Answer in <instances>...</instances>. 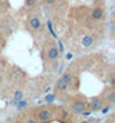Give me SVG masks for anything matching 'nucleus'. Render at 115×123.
Listing matches in <instances>:
<instances>
[{
    "label": "nucleus",
    "mask_w": 115,
    "mask_h": 123,
    "mask_svg": "<svg viewBox=\"0 0 115 123\" xmlns=\"http://www.w3.org/2000/svg\"><path fill=\"white\" fill-rule=\"evenodd\" d=\"M88 109V100L81 95H78L71 100L70 102V110L74 114H81Z\"/></svg>",
    "instance_id": "obj_1"
},
{
    "label": "nucleus",
    "mask_w": 115,
    "mask_h": 123,
    "mask_svg": "<svg viewBox=\"0 0 115 123\" xmlns=\"http://www.w3.org/2000/svg\"><path fill=\"white\" fill-rule=\"evenodd\" d=\"M54 110H52V108H49V106H41V108H39L35 110L34 113V119L35 122H49L52 121V119L54 118Z\"/></svg>",
    "instance_id": "obj_2"
},
{
    "label": "nucleus",
    "mask_w": 115,
    "mask_h": 123,
    "mask_svg": "<svg viewBox=\"0 0 115 123\" xmlns=\"http://www.w3.org/2000/svg\"><path fill=\"white\" fill-rule=\"evenodd\" d=\"M26 26H27V29L30 30L31 32H36L41 26V21L38 16H30V17L27 18Z\"/></svg>",
    "instance_id": "obj_3"
},
{
    "label": "nucleus",
    "mask_w": 115,
    "mask_h": 123,
    "mask_svg": "<svg viewBox=\"0 0 115 123\" xmlns=\"http://www.w3.org/2000/svg\"><path fill=\"white\" fill-rule=\"evenodd\" d=\"M104 106V98L102 97H93L88 100V109L91 111H98Z\"/></svg>",
    "instance_id": "obj_4"
},
{
    "label": "nucleus",
    "mask_w": 115,
    "mask_h": 123,
    "mask_svg": "<svg viewBox=\"0 0 115 123\" xmlns=\"http://www.w3.org/2000/svg\"><path fill=\"white\" fill-rule=\"evenodd\" d=\"M45 55H47L48 60H51V61H56V60L60 57V51H58V48L56 47V44H51V45H48Z\"/></svg>",
    "instance_id": "obj_5"
},
{
    "label": "nucleus",
    "mask_w": 115,
    "mask_h": 123,
    "mask_svg": "<svg viewBox=\"0 0 115 123\" xmlns=\"http://www.w3.org/2000/svg\"><path fill=\"white\" fill-rule=\"evenodd\" d=\"M104 100H105V102H107L110 106L115 104V88H114V86H110V87L107 88V91L105 92Z\"/></svg>",
    "instance_id": "obj_6"
},
{
    "label": "nucleus",
    "mask_w": 115,
    "mask_h": 123,
    "mask_svg": "<svg viewBox=\"0 0 115 123\" xmlns=\"http://www.w3.org/2000/svg\"><path fill=\"white\" fill-rule=\"evenodd\" d=\"M69 88H70V87H69V84L66 83V80L61 76V78L57 80V83H56V89L60 91V92H66Z\"/></svg>",
    "instance_id": "obj_7"
},
{
    "label": "nucleus",
    "mask_w": 115,
    "mask_h": 123,
    "mask_svg": "<svg viewBox=\"0 0 115 123\" xmlns=\"http://www.w3.org/2000/svg\"><path fill=\"white\" fill-rule=\"evenodd\" d=\"M94 44V39L92 35H84L83 39H81V45L84 48H91L92 45Z\"/></svg>",
    "instance_id": "obj_8"
},
{
    "label": "nucleus",
    "mask_w": 115,
    "mask_h": 123,
    "mask_svg": "<svg viewBox=\"0 0 115 123\" xmlns=\"http://www.w3.org/2000/svg\"><path fill=\"white\" fill-rule=\"evenodd\" d=\"M102 17H104V9L101 8V6H96V8L92 9V18L93 19L100 21Z\"/></svg>",
    "instance_id": "obj_9"
},
{
    "label": "nucleus",
    "mask_w": 115,
    "mask_h": 123,
    "mask_svg": "<svg viewBox=\"0 0 115 123\" xmlns=\"http://www.w3.org/2000/svg\"><path fill=\"white\" fill-rule=\"evenodd\" d=\"M62 78L66 80V83L69 84V87H71V86L74 84V75L71 74V73H63V75H62Z\"/></svg>",
    "instance_id": "obj_10"
},
{
    "label": "nucleus",
    "mask_w": 115,
    "mask_h": 123,
    "mask_svg": "<svg viewBox=\"0 0 115 123\" xmlns=\"http://www.w3.org/2000/svg\"><path fill=\"white\" fill-rule=\"evenodd\" d=\"M21 100H23V92L22 91H16L14 92V97H13V104L21 101Z\"/></svg>",
    "instance_id": "obj_11"
},
{
    "label": "nucleus",
    "mask_w": 115,
    "mask_h": 123,
    "mask_svg": "<svg viewBox=\"0 0 115 123\" xmlns=\"http://www.w3.org/2000/svg\"><path fill=\"white\" fill-rule=\"evenodd\" d=\"M36 3H38V0H25V8L31 9L36 5Z\"/></svg>",
    "instance_id": "obj_12"
},
{
    "label": "nucleus",
    "mask_w": 115,
    "mask_h": 123,
    "mask_svg": "<svg viewBox=\"0 0 115 123\" xmlns=\"http://www.w3.org/2000/svg\"><path fill=\"white\" fill-rule=\"evenodd\" d=\"M16 104L18 105V106H17L18 110H21V109H25L26 105H27V104H26V101H22V100H21V101H18V102H16Z\"/></svg>",
    "instance_id": "obj_13"
},
{
    "label": "nucleus",
    "mask_w": 115,
    "mask_h": 123,
    "mask_svg": "<svg viewBox=\"0 0 115 123\" xmlns=\"http://www.w3.org/2000/svg\"><path fill=\"white\" fill-rule=\"evenodd\" d=\"M45 3H47V5H53L56 3V0H45Z\"/></svg>",
    "instance_id": "obj_14"
}]
</instances>
